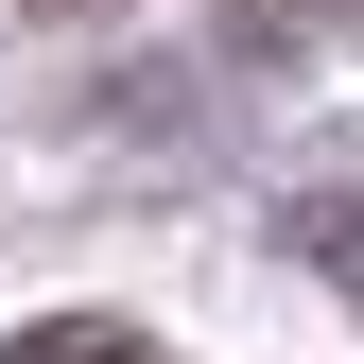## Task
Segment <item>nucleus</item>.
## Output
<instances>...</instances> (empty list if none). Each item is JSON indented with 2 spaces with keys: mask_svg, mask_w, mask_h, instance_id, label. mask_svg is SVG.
Masks as SVG:
<instances>
[{
  "mask_svg": "<svg viewBox=\"0 0 364 364\" xmlns=\"http://www.w3.org/2000/svg\"><path fill=\"white\" fill-rule=\"evenodd\" d=\"M18 364H173V347H156V330H122V312H35Z\"/></svg>",
  "mask_w": 364,
  "mask_h": 364,
  "instance_id": "obj_1",
  "label": "nucleus"
},
{
  "mask_svg": "<svg viewBox=\"0 0 364 364\" xmlns=\"http://www.w3.org/2000/svg\"><path fill=\"white\" fill-rule=\"evenodd\" d=\"M295 260H312L330 295H364V191H312V208H295Z\"/></svg>",
  "mask_w": 364,
  "mask_h": 364,
  "instance_id": "obj_2",
  "label": "nucleus"
},
{
  "mask_svg": "<svg viewBox=\"0 0 364 364\" xmlns=\"http://www.w3.org/2000/svg\"><path fill=\"white\" fill-rule=\"evenodd\" d=\"M35 18H105V0H35Z\"/></svg>",
  "mask_w": 364,
  "mask_h": 364,
  "instance_id": "obj_3",
  "label": "nucleus"
},
{
  "mask_svg": "<svg viewBox=\"0 0 364 364\" xmlns=\"http://www.w3.org/2000/svg\"><path fill=\"white\" fill-rule=\"evenodd\" d=\"M260 18H278V0H260Z\"/></svg>",
  "mask_w": 364,
  "mask_h": 364,
  "instance_id": "obj_4",
  "label": "nucleus"
}]
</instances>
